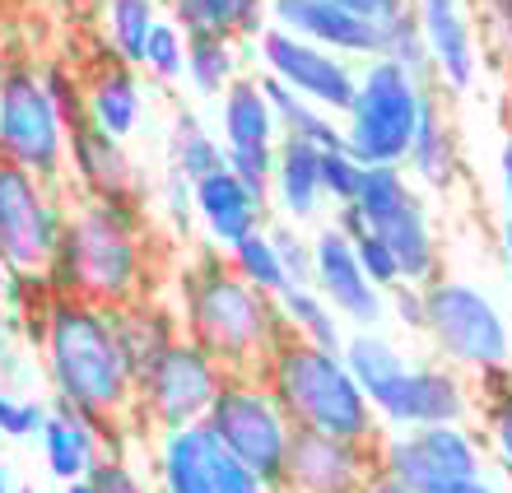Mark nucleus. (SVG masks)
<instances>
[{
  "instance_id": "13d9d810",
  "label": "nucleus",
  "mask_w": 512,
  "mask_h": 493,
  "mask_svg": "<svg viewBox=\"0 0 512 493\" xmlns=\"http://www.w3.org/2000/svg\"><path fill=\"white\" fill-rule=\"evenodd\" d=\"M0 66H5V56H0Z\"/></svg>"
},
{
  "instance_id": "bb28decb",
  "label": "nucleus",
  "mask_w": 512,
  "mask_h": 493,
  "mask_svg": "<svg viewBox=\"0 0 512 493\" xmlns=\"http://www.w3.org/2000/svg\"><path fill=\"white\" fill-rule=\"evenodd\" d=\"M112 312V331L122 340V354L131 363V373L140 377L149 363L159 359L168 345L182 340V321H177V307L159 294H145L126 307H108Z\"/></svg>"
},
{
  "instance_id": "2eb2a0df",
  "label": "nucleus",
  "mask_w": 512,
  "mask_h": 493,
  "mask_svg": "<svg viewBox=\"0 0 512 493\" xmlns=\"http://www.w3.org/2000/svg\"><path fill=\"white\" fill-rule=\"evenodd\" d=\"M312 289L331 303L350 331H382L387 321V294L373 289L354 256V242L336 224H322L312 233Z\"/></svg>"
},
{
  "instance_id": "49530a36",
  "label": "nucleus",
  "mask_w": 512,
  "mask_h": 493,
  "mask_svg": "<svg viewBox=\"0 0 512 493\" xmlns=\"http://www.w3.org/2000/svg\"><path fill=\"white\" fill-rule=\"evenodd\" d=\"M215 493H270V489L256 480L238 456H229L224 447H219L215 452Z\"/></svg>"
},
{
  "instance_id": "412c9836",
  "label": "nucleus",
  "mask_w": 512,
  "mask_h": 493,
  "mask_svg": "<svg viewBox=\"0 0 512 493\" xmlns=\"http://www.w3.org/2000/svg\"><path fill=\"white\" fill-rule=\"evenodd\" d=\"M215 452L219 438L205 424L154 433L149 438L154 493H215Z\"/></svg>"
},
{
  "instance_id": "9b49d317",
  "label": "nucleus",
  "mask_w": 512,
  "mask_h": 493,
  "mask_svg": "<svg viewBox=\"0 0 512 493\" xmlns=\"http://www.w3.org/2000/svg\"><path fill=\"white\" fill-rule=\"evenodd\" d=\"M378 475L405 493H471L485 480V442L466 424L382 433Z\"/></svg>"
},
{
  "instance_id": "4be33fe9",
  "label": "nucleus",
  "mask_w": 512,
  "mask_h": 493,
  "mask_svg": "<svg viewBox=\"0 0 512 493\" xmlns=\"http://www.w3.org/2000/svg\"><path fill=\"white\" fill-rule=\"evenodd\" d=\"M38 442H42L47 475H52V480H61V484L89 480V470H94L108 452H117L108 428H98L94 419H84L80 410L56 405V400H52V414H47V424H42Z\"/></svg>"
},
{
  "instance_id": "a19ab883",
  "label": "nucleus",
  "mask_w": 512,
  "mask_h": 493,
  "mask_svg": "<svg viewBox=\"0 0 512 493\" xmlns=\"http://www.w3.org/2000/svg\"><path fill=\"white\" fill-rule=\"evenodd\" d=\"M354 242V256H359V266H364V275H368V284L373 289H382V294H391V289H401L405 284V275H401V261L391 256V247L378 238V233H359V238H350Z\"/></svg>"
},
{
  "instance_id": "a18cd8bd",
  "label": "nucleus",
  "mask_w": 512,
  "mask_h": 493,
  "mask_svg": "<svg viewBox=\"0 0 512 493\" xmlns=\"http://www.w3.org/2000/svg\"><path fill=\"white\" fill-rule=\"evenodd\" d=\"M326 5H336V10L354 14V19H368L378 28H391L396 19H405L415 10V0H326Z\"/></svg>"
},
{
  "instance_id": "4468645a",
  "label": "nucleus",
  "mask_w": 512,
  "mask_h": 493,
  "mask_svg": "<svg viewBox=\"0 0 512 493\" xmlns=\"http://www.w3.org/2000/svg\"><path fill=\"white\" fill-rule=\"evenodd\" d=\"M256 61H261V75H270L275 84H284L289 94L308 98L331 117H345L354 103V89H359V66L345 61L336 52H322L303 38H289L280 28H266L261 38L252 42Z\"/></svg>"
},
{
  "instance_id": "393cba45",
  "label": "nucleus",
  "mask_w": 512,
  "mask_h": 493,
  "mask_svg": "<svg viewBox=\"0 0 512 493\" xmlns=\"http://www.w3.org/2000/svg\"><path fill=\"white\" fill-rule=\"evenodd\" d=\"M219 140H224V154H275L280 149V121L270 112L261 75L247 70L219 98Z\"/></svg>"
},
{
  "instance_id": "09e8293b",
  "label": "nucleus",
  "mask_w": 512,
  "mask_h": 493,
  "mask_svg": "<svg viewBox=\"0 0 512 493\" xmlns=\"http://www.w3.org/2000/svg\"><path fill=\"white\" fill-rule=\"evenodd\" d=\"M499 187H503V210H508V219H512V135L499 149Z\"/></svg>"
},
{
  "instance_id": "6e6d98bb",
  "label": "nucleus",
  "mask_w": 512,
  "mask_h": 493,
  "mask_svg": "<svg viewBox=\"0 0 512 493\" xmlns=\"http://www.w3.org/2000/svg\"><path fill=\"white\" fill-rule=\"evenodd\" d=\"M471 493H503V489H494V484H489V480H480V484H475Z\"/></svg>"
},
{
  "instance_id": "4c0bfd02",
  "label": "nucleus",
  "mask_w": 512,
  "mask_h": 493,
  "mask_svg": "<svg viewBox=\"0 0 512 493\" xmlns=\"http://www.w3.org/2000/svg\"><path fill=\"white\" fill-rule=\"evenodd\" d=\"M382 61H396V66L410 70L415 80L433 84V61H429V47H424V33H419V24H415V10L387 28V52H382Z\"/></svg>"
},
{
  "instance_id": "473e14b6",
  "label": "nucleus",
  "mask_w": 512,
  "mask_h": 493,
  "mask_svg": "<svg viewBox=\"0 0 512 493\" xmlns=\"http://www.w3.org/2000/svg\"><path fill=\"white\" fill-rule=\"evenodd\" d=\"M340 359H345V368L354 373V382L364 387L368 400L378 396L391 377H396L405 363H410V359H405V349L396 345L387 331H350V335H345Z\"/></svg>"
},
{
  "instance_id": "ddd939ff",
  "label": "nucleus",
  "mask_w": 512,
  "mask_h": 493,
  "mask_svg": "<svg viewBox=\"0 0 512 493\" xmlns=\"http://www.w3.org/2000/svg\"><path fill=\"white\" fill-rule=\"evenodd\" d=\"M368 405L378 414L382 433L447 428V424H466L475 414V387L466 382V373L447 368L443 359L405 363Z\"/></svg>"
},
{
  "instance_id": "cd10ccee",
  "label": "nucleus",
  "mask_w": 512,
  "mask_h": 493,
  "mask_svg": "<svg viewBox=\"0 0 512 493\" xmlns=\"http://www.w3.org/2000/svg\"><path fill=\"white\" fill-rule=\"evenodd\" d=\"M173 19L187 38L219 33V38L256 42L266 33V0H168Z\"/></svg>"
},
{
  "instance_id": "864d4df0",
  "label": "nucleus",
  "mask_w": 512,
  "mask_h": 493,
  "mask_svg": "<svg viewBox=\"0 0 512 493\" xmlns=\"http://www.w3.org/2000/svg\"><path fill=\"white\" fill-rule=\"evenodd\" d=\"M14 489H19V484L10 480V466H5V461H0V493H14Z\"/></svg>"
},
{
  "instance_id": "f8f14e48",
  "label": "nucleus",
  "mask_w": 512,
  "mask_h": 493,
  "mask_svg": "<svg viewBox=\"0 0 512 493\" xmlns=\"http://www.w3.org/2000/svg\"><path fill=\"white\" fill-rule=\"evenodd\" d=\"M66 219V187H47L14 163H0V261L14 275H47Z\"/></svg>"
},
{
  "instance_id": "72a5a7b5",
  "label": "nucleus",
  "mask_w": 512,
  "mask_h": 493,
  "mask_svg": "<svg viewBox=\"0 0 512 493\" xmlns=\"http://www.w3.org/2000/svg\"><path fill=\"white\" fill-rule=\"evenodd\" d=\"M159 19H163L159 0H103V38H108V52L140 70L145 42Z\"/></svg>"
},
{
  "instance_id": "a211bd4d",
  "label": "nucleus",
  "mask_w": 512,
  "mask_h": 493,
  "mask_svg": "<svg viewBox=\"0 0 512 493\" xmlns=\"http://www.w3.org/2000/svg\"><path fill=\"white\" fill-rule=\"evenodd\" d=\"M66 182H75V200H145L126 140L103 135L84 112L66 121Z\"/></svg>"
},
{
  "instance_id": "5fc2aeb1",
  "label": "nucleus",
  "mask_w": 512,
  "mask_h": 493,
  "mask_svg": "<svg viewBox=\"0 0 512 493\" xmlns=\"http://www.w3.org/2000/svg\"><path fill=\"white\" fill-rule=\"evenodd\" d=\"M66 493H98V489H94V480H75V484H66Z\"/></svg>"
},
{
  "instance_id": "f3484780",
  "label": "nucleus",
  "mask_w": 512,
  "mask_h": 493,
  "mask_svg": "<svg viewBox=\"0 0 512 493\" xmlns=\"http://www.w3.org/2000/svg\"><path fill=\"white\" fill-rule=\"evenodd\" d=\"M266 28H280L289 38H303L322 52H336L354 66L378 61L387 52V28L354 19V14L326 5V0H266Z\"/></svg>"
},
{
  "instance_id": "39448f33",
  "label": "nucleus",
  "mask_w": 512,
  "mask_h": 493,
  "mask_svg": "<svg viewBox=\"0 0 512 493\" xmlns=\"http://www.w3.org/2000/svg\"><path fill=\"white\" fill-rule=\"evenodd\" d=\"M429 84L415 80L396 61H364L359 66V89H354L350 112L340 117L345 149L364 168H405V154L415 145L424 107H429Z\"/></svg>"
},
{
  "instance_id": "6e6552de",
  "label": "nucleus",
  "mask_w": 512,
  "mask_h": 493,
  "mask_svg": "<svg viewBox=\"0 0 512 493\" xmlns=\"http://www.w3.org/2000/svg\"><path fill=\"white\" fill-rule=\"evenodd\" d=\"M354 210L368 233H378L401 261L405 284H433L443 275V247L433 233V214L424 191L405 177V168H364Z\"/></svg>"
},
{
  "instance_id": "c85d7f7f",
  "label": "nucleus",
  "mask_w": 512,
  "mask_h": 493,
  "mask_svg": "<svg viewBox=\"0 0 512 493\" xmlns=\"http://www.w3.org/2000/svg\"><path fill=\"white\" fill-rule=\"evenodd\" d=\"M229 168V154H224V140L219 131H210L191 107H182L168 126V173H177L182 182H205L210 173Z\"/></svg>"
},
{
  "instance_id": "0eeeda50",
  "label": "nucleus",
  "mask_w": 512,
  "mask_h": 493,
  "mask_svg": "<svg viewBox=\"0 0 512 493\" xmlns=\"http://www.w3.org/2000/svg\"><path fill=\"white\" fill-rule=\"evenodd\" d=\"M0 163L66 187V121L42 66L28 56H5L0 66Z\"/></svg>"
},
{
  "instance_id": "3c124183",
  "label": "nucleus",
  "mask_w": 512,
  "mask_h": 493,
  "mask_svg": "<svg viewBox=\"0 0 512 493\" xmlns=\"http://www.w3.org/2000/svg\"><path fill=\"white\" fill-rule=\"evenodd\" d=\"M10 280H14V270L0 261V312H5V303H10Z\"/></svg>"
},
{
  "instance_id": "f03ea898",
  "label": "nucleus",
  "mask_w": 512,
  "mask_h": 493,
  "mask_svg": "<svg viewBox=\"0 0 512 493\" xmlns=\"http://www.w3.org/2000/svg\"><path fill=\"white\" fill-rule=\"evenodd\" d=\"M173 307L182 335L201 345L229 377H261L270 354L289 340L280 303L238 280L215 247H201L177 266Z\"/></svg>"
},
{
  "instance_id": "79ce46f5",
  "label": "nucleus",
  "mask_w": 512,
  "mask_h": 493,
  "mask_svg": "<svg viewBox=\"0 0 512 493\" xmlns=\"http://www.w3.org/2000/svg\"><path fill=\"white\" fill-rule=\"evenodd\" d=\"M270 238H275L280 266H284V275H289V289L312 284V238H303L294 224H270Z\"/></svg>"
},
{
  "instance_id": "dca6fc26",
  "label": "nucleus",
  "mask_w": 512,
  "mask_h": 493,
  "mask_svg": "<svg viewBox=\"0 0 512 493\" xmlns=\"http://www.w3.org/2000/svg\"><path fill=\"white\" fill-rule=\"evenodd\" d=\"M373 480H378V447L294 428L280 493H364Z\"/></svg>"
},
{
  "instance_id": "ea45409f",
  "label": "nucleus",
  "mask_w": 512,
  "mask_h": 493,
  "mask_svg": "<svg viewBox=\"0 0 512 493\" xmlns=\"http://www.w3.org/2000/svg\"><path fill=\"white\" fill-rule=\"evenodd\" d=\"M359 182H364V163L350 149H326L322 154V196L331 210H345L359 200Z\"/></svg>"
},
{
  "instance_id": "4d7b16f0",
  "label": "nucleus",
  "mask_w": 512,
  "mask_h": 493,
  "mask_svg": "<svg viewBox=\"0 0 512 493\" xmlns=\"http://www.w3.org/2000/svg\"><path fill=\"white\" fill-rule=\"evenodd\" d=\"M14 493H38V489H33V484H19V489H14Z\"/></svg>"
},
{
  "instance_id": "c03bdc74",
  "label": "nucleus",
  "mask_w": 512,
  "mask_h": 493,
  "mask_svg": "<svg viewBox=\"0 0 512 493\" xmlns=\"http://www.w3.org/2000/svg\"><path fill=\"white\" fill-rule=\"evenodd\" d=\"M387 317L410 335H424V289L419 284H401L387 294Z\"/></svg>"
},
{
  "instance_id": "7c9ffc66",
  "label": "nucleus",
  "mask_w": 512,
  "mask_h": 493,
  "mask_svg": "<svg viewBox=\"0 0 512 493\" xmlns=\"http://www.w3.org/2000/svg\"><path fill=\"white\" fill-rule=\"evenodd\" d=\"M243 42L238 38H219V33H201L187 38V89L196 98H224L233 80H243Z\"/></svg>"
},
{
  "instance_id": "c9c22d12",
  "label": "nucleus",
  "mask_w": 512,
  "mask_h": 493,
  "mask_svg": "<svg viewBox=\"0 0 512 493\" xmlns=\"http://www.w3.org/2000/svg\"><path fill=\"white\" fill-rule=\"evenodd\" d=\"M480 414H485V447L489 456L503 466V475L512 480V373H489L480 377V396H475Z\"/></svg>"
},
{
  "instance_id": "de8ad7c7",
  "label": "nucleus",
  "mask_w": 512,
  "mask_h": 493,
  "mask_svg": "<svg viewBox=\"0 0 512 493\" xmlns=\"http://www.w3.org/2000/svg\"><path fill=\"white\" fill-rule=\"evenodd\" d=\"M19 349H14V326L5 321V312H0V387L19 391Z\"/></svg>"
},
{
  "instance_id": "2f4dec72",
  "label": "nucleus",
  "mask_w": 512,
  "mask_h": 493,
  "mask_svg": "<svg viewBox=\"0 0 512 493\" xmlns=\"http://www.w3.org/2000/svg\"><path fill=\"white\" fill-rule=\"evenodd\" d=\"M280 317H284V331H289V340H303V345H317L326 349V354H340L345 349V335H350V326L331 312V303H326L312 284H303V289H289V294L280 298Z\"/></svg>"
},
{
  "instance_id": "a878e982",
  "label": "nucleus",
  "mask_w": 512,
  "mask_h": 493,
  "mask_svg": "<svg viewBox=\"0 0 512 493\" xmlns=\"http://www.w3.org/2000/svg\"><path fill=\"white\" fill-rule=\"evenodd\" d=\"M461 173H466V163H461L457 126H452V117L443 112V103L429 98L415 145H410V154H405V177H410L419 191L452 196V191L461 187Z\"/></svg>"
},
{
  "instance_id": "37998d69",
  "label": "nucleus",
  "mask_w": 512,
  "mask_h": 493,
  "mask_svg": "<svg viewBox=\"0 0 512 493\" xmlns=\"http://www.w3.org/2000/svg\"><path fill=\"white\" fill-rule=\"evenodd\" d=\"M89 480H94L98 493H154V484L135 470V461L126 452H108L89 470Z\"/></svg>"
},
{
  "instance_id": "5701e85b",
  "label": "nucleus",
  "mask_w": 512,
  "mask_h": 493,
  "mask_svg": "<svg viewBox=\"0 0 512 493\" xmlns=\"http://www.w3.org/2000/svg\"><path fill=\"white\" fill-rule=\"evenodd\" d=\"M84 117L94 121L103 135L112 140H131L140 131V117H145V84H140V70L117 61V56H103L84 84Z\"/></svg>"
},
{
  "instance_id": "e433bc0d",
  "label": "nucleus",
  "mask_w": 512,
  "mask_h": 493,
  "mask_svg": "<svg viewBox=\"0 0 512 493\" xmlns=\"http://www.w3.org/2000/svg\"><path fill=\"white\" fill-rule=\"evenodd\" d=\"M140 75L154 84H177L187 75V33L173 19L154 24V33L145 42V56H140Z\"/></svg>"
},
{
  "instance_id": "f257e3e1",
  "label": "nucleus",
  "mask_w": 512,
  "mask_h": 493,
  "mask_svg": "<svg viewBox=\"0 0 512 493\" xmlns=\"http://www.w3.org/2000/svg\"><path fill=\"white\" fill-rule=\"evenodd\" d=\"M42 377L56 405L80 410L112 433L117 452H131L135 433V373L112 331V312L84 298H52L38 340Z\"/></svg>"
},
{
  "instance_id": "603ef678",
  "label": "nucleus",
  "mask_w": 512,
  "mask_h": 493,
  "mask_svg": "<svg viewBox=\"0 0 512 493\" xmlns=\"http://www.w3.org/2000/svg\"><path fill=\"white\" fill-rule=\"evenodd\" d=\"M364 493H405V489H396V484H391V480H382V475H378V480L368 484Z\"/></svg>"
},
{
  "instance_id": "6ab92c4d",
  "label": "nucleus",
  "mask_w": 512,
  "mask_h": 493,
  "mask_svg": "<svg viewBox=\"0 0 512 493\" xmlns=\"http://www.w3.org/2000/svg\"><path fill=\"white\" fill-rule=\"evenodd\" d=\"M415 24L429 47L433 80H443L452 94H466L480 75V42L461 0H415Z\"/></svg>"
},
{
  "instance_id": "58836bf2",
  "label": "nucleus",
  "mask_w": 512,
  "mask_h": 493,
  "mask_svg": "<svg viewBox=\"0 0 512 493\" xmlns=\"http://www.w3.org/2000/svg\"><path fill=\"white\" fill-rule=\"evenodd\" d=\"M47 414H52V405H42L38 396L0 387V438H10V442L38 438L42 424H47Z\"/></svg>"
},
{
  "instance_id": "9d476101",
  "label": "nucleus",
  "mask_w": 512,
  "mask_h": 493,
  "mask_svg": "<svg viewBox=\"0 0 512 493\" xmlns=\"http://www.w3.org/2000/svg\"><path fill=\"white\" fill-rule=\"evenodd\" d=\"M205 428L270 493H280L294 424H289V414L280 410V400L270 396V387L261 377H229L219 387V400H215V410H210V419H205Z\"/></svg>"
},
{
  "instance_id": "8fccbe9b",
  "label": "nucleus",
  "mask_w": 512,
  "mask_h": 493,
  "mask_svg": "<svg viewBox=\"0 0 512 493\" xmlns=\"http://www.w3.org/2000/svg\"><path fill=\"white\" fill-rule=\"evenodd\" d=\"M499 247H503V266L512 275V219H503V233H499Z\"/></svg>"
},
{
  "instance_id": "b1692460",
  "label": "nucleus",
  "mask_w": 512,
  "mask_h": 493,
  "mask_svg": "<svg viewBox=\"0 0 512 493\" xmlns=\"http://www.w3.org/2000/svg\"><path fill=\"white\" fill-rule=\"evenodd\" d=\"M270 210L280 224H312L326 210L322 196V149L303 140H280L275 149V173H270Z\"/></svg>"
},
{
  "instance_id": "423d86ee",
  "label": "nucleus",
  "mask_w": 512,
  "mask_h": 493,
  "mask_svg": "<svg viewBox=\"0 0 512 493\" xmlns=\"http://www.w3.org/2000/svg\"><path fill=\"white\" fill-rule=\"evenodd\" d=\"M424 340L457 373H503L512 363V331L499 303L471 280L438 275L424 284Z\"/></svg>"
},
{
  "instance_id": "c756f323",
  "label": "nucleus",
  "mask_w": 512,
  "mask_h": 493,
  "mask_svg": "<svg viewBox=\"0 0 512 493\" xmlns=\"http://www.w3.org/2000/svg\"><path fill=\"white\" fill-rule=\"evenodd\" d=\"M261 75V70H256ZM261 89H266L270 98V112H275V121H280V140H303V145L312 149H345V131H340V117H331V112H322L317 103H308V98L289 94L284 84H275L270 75H261Z\"/></svg>"
},
{
  "instance_id": "7ed1b4c3",
  "label": "nucleus",
  "mask_w": 512,
  "mask_h": 493,
  "mask_svg": "<svg viewBox=\"0 0 512 493\" xmlns=\"http://www.w3.org/2000/svg\"><path fill=\"white\" fill-rule=\"evenodd\" d=\"M47 284L56 298L126 307L154 294L145 200H75Z\"/></svg>"
},
{
  "instance_id": "f704fd0d",
  "label": "nucleus",
  "mask_w": 512,
  "mask_h": 493,
  "mask_svg": "<svg viewBox=\"0 0 512 493\" xmlns=\"http://www.w3.org/2000/svg\"><path fill=\"white\" fill-rule=\"evenodd\" d=\"M224 261L233 266V275H238V280L252 284L256 294L275 298V303L289 294V275H284V266H280V252H275V238H270V224L256 228V233H247L238 247H229V252H224Z\"/></svg>"
},
{
  "instance_id": "20e7f679",
  "label": "nucleus",
  "mask_w": 512,
  "mask_h": 493,
  "mask_svg": "<svg viewBox=\"0 0 512 493\" xmlns=\"http://www.w3.org/2000/svg\"><path fill=\"white\" fill-rule=\"evenodd\" d=\"M261 382L280 400V410L289 414L298 433H322V438L364 442V447L382 442L378 414L340 354H326L303 340H284L261 368Z\"/></svg>"
},
{
  "instance_id": "1a4fd4ad",
  "label": "nucleus",
  "mask_w": 512,
  "mask_h": 493,
  "mask_svg": "<svg viewBox=\"0 0 512 493\" xmlns=\"http://www.w3.org/2000/svg\"><path fill=\"white\" fill-rule=\"evenodd\" d=\"M224 382H229V373L201 345H191L182 335L135 377V433L154 438V433L205 424Z\"/></svg>"
},
{
  "instance_id": "aec40b11",
  "label": "nucleus",
  "mask_w": 512,
  "mask_h": 493,
  "mask_svg": "<svg viewBox=\"0 0 512 493\" xmlns=\"http://www.w3.org/2000/svg\"><path fill=\"white\" fill-rule=\"evenodd\" d=\"M191 210H196V224H201L205 242L215 252H229L247 233L270 224V200L252 196L229 168H219V173L191 187Z\"/></svg>"
}]
</instances>
